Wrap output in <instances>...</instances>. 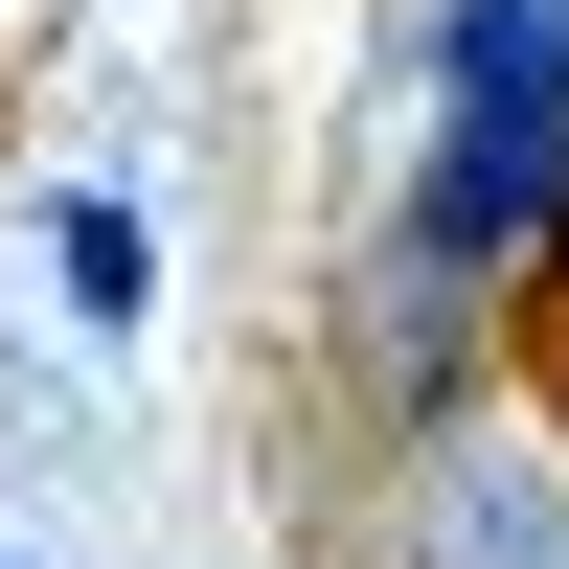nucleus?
I'll list each match as a JSON object with an SVG mask.
<instances>
[{
  "mask_svg": "<svg viewBox=\"0 0 569 569\" xmlns=\"http://www.w3.org/2000/svg\"><path fill=\"white\" fill-rule=\"evenodd\" d=\"M569 0H410V114H547Z\"/></svg>",
  "mask_w": 569,
  "mask_h": 569,
  "instance_id": "7ed1b4c3",
  "label": "nucleus"
},
{
  "mask_svg": "<svg viewBox=\"0 0 569 569\" xmlns=\"http://www.w3.org/2000/svg\"><path fill=\"white\" fill-rule=\"evenodd\" d=\"M479 365H501V297H456V273L365 251V297H342V388L388 410V433H456V410H479Z\"/></svg>",
  "mask_w": 569,
  "mask_h": 569,
  "instance_id": "f03ea898",
  "label": "nucleus"
},
{
  "mask_svg": "<svg viewBox=\"0 0 569 569\" xmlns=\"http://www.w3.org/2000/svg\"><path fill=\"white\" fill-rule=\"evenodd\" d=\"M388 251L525 319L547 273H569V91H547V114H410V182H388Z\"/></svg>",
  "mask_w": 569,
  "mask_h": 569,
  "instance_id": "f257e3e1",
  "label": "nucleus"
},
{
  "mask_svg": "<svg viewBox=\"0 0 569 569\" xmlns=\"http://www.w3.org/2000/svg\"><path fill=\"white\" fill-rule=\"evenodd\" d=\"M547 388H569V273H547Z\"/></svg>",
  "mask_w": 569,
  "mask_h": 569,
  "instance_id": "39448f33",
  "label": "nucleus"
},
{
  "mask_svg": "<svg viewBox=\"0 0 569 569\" xmlns=\"http://www.w3.org/2000/svg\"><path fill=\"white\" fill-rule=\"evenodd\" d=\"M46 273H69L91 342H137V319H160V228H137V182H69V206H46Z\"/></svg>",
  "mask_w": 569,
  "mask_h": 569,
  "instance_id": "20e7f679",
  "label": "nucleus"
}]
</instances>
